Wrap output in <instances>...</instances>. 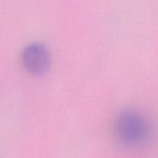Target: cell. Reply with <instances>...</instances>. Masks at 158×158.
<instances>
[{
  "label": "cell",
  "mask_w": 158,
  "mask_h": 158,
  "mask_svg": "<svg viewBox=\"0 0 158 158\" xmlns=\"http://www.w3.org/2000/svg\"><path fill=\"white\" fill-rule=\"evenodd\" d=\"M115 131L121 142L134 146L146 139L148 134V124L140 113L134 110H125L116 117Z\"/></svg>",
  "instance_id": "6da1fadb"
},
{
  "label": "cell",
  "mask_w": 158,
  "mask_h": 158,
  "mask_svg": "<svg viewBox=\"0 0 158 158\" xmlns=\"http://www.w3.org/2000/svg\"><path fill=\"white\" fill-rule=\"evenodd\" d=\"M22 59L26 69L36 73H41L49 64V51L44 45L33 43L23 49Z\"/></svg>",
  "instance_id": "7a4b0ae2"
}]
</instances>
